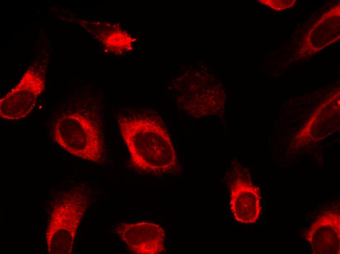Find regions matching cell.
I'll return each instance as SVG.
<instances>
[{"label": "cell", "mask_w": 340, "mask_h": 254, "mask_svg": "<svg viewBox=\"0 0 340 254\" xmlns=\"http://www.w3.org/2000/svg\"><path fill=\"white\" fill-rule=\"evenodd\" d=\"M116 121L128 149L130 162L137 172L156 176L178 175L182 171L167 126L150 109H125Z\"/></svg>", "instance_id": "1"}, {"label": "cell", "mask_w": 340, "mask_h": 254, "mask_svg": "<svg viewBox=\"0 0 340 254\" xmlns=\"http://www.w3.org/2000/svg\"><path fill=\"white\" fill-rule=\"evenodd\" d=\"M51 135L56 143L76 157L98 164L105 158L102 119L95 113L78 110L62 114L53 122Z\"/></svg>", "instance_id": "2"}, {"label": "cell", "mask_w": 340, "mask_h": 254, "mask_svg": "<svg viewBox=\"0 0 340 254\" xmlns=\"http://www.w3.org/2000/svg\"><path fill=\"white\" fill-rule=\"evenodd\" d=\"M88 202L85 193L76 192L54 207L45 232L48 254H68L72 252L76 234L85 213Z\"/></svg>", "instance_id": "3"}, {"label": "cell", "mask_w": 340, "mask_h": 254, "mask_svg": "<svg viewBox=\"0 0 340 254\" xmlns=\"http://www.w3.org/2000/svg\"><path fill=\"white\" fill-rule=\"evenodd\" d=\"M45 70L31 64L16 85L0 99V117L18 121L25 118L34 108L45 88Z\"/></svg>", "instance_id": "4"}, {"label": "cell", "mask_w": 340, "mask_h": 254, "mask_svg": "<svg viewBox=\"0 0 340 254\" xmlns=\"http://www.w3.org/2000/svg\"><path fill=\"white\" fill-rule=\"evenodd\" d=\"M114 233L133 254H160L165 252V232L156 223H121L114 229Z\"/></svg>", "instance_id": "5"}, {"label": "cell", "mask_w": 340, "mask_h": 254, "mask_svg": "<svg viewBox=\"0 0 340 254\" xmlns=\"http://www.w3.org/2000/svg\"><path fill=\"white\" fill-rule=\"evenodd\" d=\"M229 187L230 209L234 219L243 224L256 222L261 213L259 189L240 176L234 178Z\"/></svg>", "instance_id": "6"}, {"label": "cell", "mask_w": 340, "mask_h": 254, "mask_svg": "<svg viewBox=\"0 0 340 254\" xmlns=\"http://www.w3.org/2000/svg\"><path fill=\"white\" fill-rule=\"evenodd\" d=\"M306 238L313 254H340V212H324L311 224Z\"/></svg>", "instance_id": "7"}]
</instances>
